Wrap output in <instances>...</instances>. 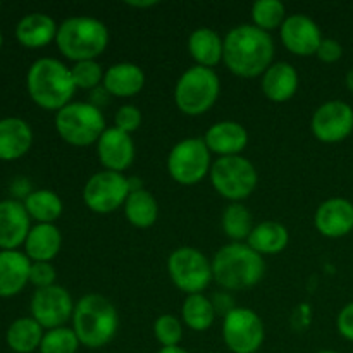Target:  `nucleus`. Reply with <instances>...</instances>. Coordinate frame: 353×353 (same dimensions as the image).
<instances>
[{"instance_id":"obj_20","label":"nucleus","mask_w":353,"mask_h":353,"mask_svg":"<svg viewBox=\"0 0 353 353\" xmlns=\"http://www.w3.org/2000/svg\"><path fill=\"white\" fill-rule=\"evenodd\" d=\"M299 71L288 62H274L262 74L261 90L268 100L274 103H285L299 92Z\"/></svg>"},{"instance_id":"obj_9","label":"nucleus","mask_w":353,"mask_h":353,"mask_svg":"<svg viewBox=\"0 0 353 353\" xmlns=\"http://www.w3.org/2000/svg\"><path fill=\"white\" fill-rule=\"evenodd\" d=\"M203 138H185L171 148L168 155L169 176L178 185L193 186L210 174L212 161Z\"/></svg>"},{"instance_id":"obj_34","label":"nucleus","mask_w":353,"mask_h":353,"mask_svg":"<svg viewBox=\"0 0 353 353\" xmlns=\"http://www.w3.org/2000/svg\"><path fill=\"white\" fill-rule=\"evenodd\" d=\"M79 345L81 343L72 327H55V330L45 331L40 353H76Z\"/></svg>"},{"instance_id":"obj_38","label":"nucleus","mask_w":353,"mask_h":353,"mask_svg":"<svg viewBox=\"0 0 353 353\" xmlns=\"http://www.w3.org/2000/svg\"><path fill=\"white\" fill-rule=\"evenodd\" d=\"M55 278H57V271L50 262H31L30 283L37 286V290L55 285Z\"/></svg>"},{"instance_id":"obj_27","label":"nucleus","mask_w":353,"mask_h":353,"mask_svg":"<svg viewBox=\"0 0 353 353\" xmlns=\"http://www.w3.org/2000/svg\"><path fill=\"white\" fill-rule=\"evenodd\" d=\"M288 241L290 233L285 224L278 221H262L261 224H255L247 245L264 257V255L281 254L288 247Z\"/></svg>"},{"instance_id":"obj_44","label":"nucleus","mask_w":353,"mask_h":353,"mask_svg":"<svg viewBox=\"0 0 353 353\" xmlns=\"http://www.w3.org/2000/svg\"><path fill=\"white\" fill-rule=\"evenodd\" d=\"M317 353H340V352H334V350H321V352H317Z\"/></svg>"},{"instance_id":"obj_5","label":"nucleus","mask_w":353,"mask_h":353,"mask_svg":"<svg viewBox=\"0 0 353 353\" xmlns=\"http://www.w3.org/2000/svg\"><path fill=\"white\" fill-rule=\"evenodd\" d=\"M109 28L100 19L88 16H74L62 21L55 43L68 61H97L109 47Z\"/></svg>"},{"instance_id":"obj_30","label":"nucleus","mask_w":353,"mask_h":353,"mask_svg":"<svg viewBox=\"0 0 353 353\" xmlns=\"http://www.w3.org/2000/svg\"><path fill=\"white\" fill-rule=\"evenodd\" d=\"M23 203L31 219L38 224H54L64 210L61 196L52 190H33Z\"/></svg>"},{"instance_id":"obj_40","label":"nucleus","mask_w":353,"mask_h":353,"mask_svg":"<svg viewBox=\"0 0 353 353\" xmlns=\"http://www.w3.org/2000/svg\"><path fill=\"white\" fill-rule=\"evenodd\" d=\"M336 327L338 333H340L345 340L353 341V302L347 303V305L341 309V312L338 314Z\"/></svg>"},{"instance_id":"obj_32","label":"nucleus","mask_w":353,"mask_h":353,"mask_svg":"<svg viewBox=\"0 0 353 353\" xmlns=\"http://www.w3.org/2000/svg\"><path fill=\"white\" fill-rule=\"evenodd\" d=\"M221 226H223L224 234L233 243H245L255 228L252 212L241 202L230 203L224 209L223 217H221Z\"/></svg>"},{"instance_id":"obj_36","label":"nucleus","mask_w":353,"mask_h":353,"mask_svg":"<svg viewBox=\"0 0 353 353\" xmlns=\"http://www.w3.org/2000/svg\"><path fill=\"white\" fill-rule=\"evenodd\" d=\"M154 334L162 347H179L183 340V324L172 314H162L154 323Z\"/></svg>"},{"instance_id":"obj_29","label":"nucleus","mask_w":353,"mask_h":353,"mask_svg":"<svg viewBox=\"0 0 353 353\" xmlns=\"http://www.w3.org/2000/svg\"><path fill=\"white\" fill-rule=\"evenodd\" d=\"M45 330L33 317H19L9 326L6 341L9 348L16 353H33L40 350Z\"/></svg>"},{"instance_id":"obj_8","label":"nucleus","mask_w":353,"mask_h":353,"mask_svg":"<svg viewBox=\"0 0 353 353\" xmlns=\"http://www.w3.org/2000/svg\"><path fill=\"white\" fill-rule=\"evenodd\" d=\"M210 183L223 199L231 203L241 202L255 192L259 172L255 165L243 155L217 157L210 168Z\"/></svg>"},{"instance_id":"obj_17","label":"nucleus","mask_w":353,"mask_h":353,"mask_svg":"<svg viewBox=\"0 0 353 353\" xmlns=\"http://www.w3.org/2000/svg\"><path fill=\"white\" fill-rule=\"evenodd\" d=\"M314 226L326 238H343L353 231V203L347 199L324 200L316 210Z\"/></svg>"},{"instance_id":"obj_45","label":"nucleus","mask_w":353,"mask_h":353,"mask_svg":"<svg viewBox=\"0 0 353 353\" xmlns=\"http://www.w3.org/2000/svg\"><path fill=\"white\" fill-rule=\"evenodd\" d=\"M2 43H3V37H2V31H0V48H2Z\"/></svg>"},{"instance_id":"obj_13","label":"nucleus","mask_w":353,"mask_h":353,"mask_svg":"<svg viewBox=\"0 0 353 353\" xmlns=\"http://www.w3.org/2000/svg\"><path fill=\"white\" fill-rule=\"evenodd\" d=\"M74 300L71 293L61 285H52L48 288H40L31 296V317L43 330L50 331L55 327L65 326L74 314Z\"/></svg>"},{"instance_id":"obj_7","label":"nucleus","mask_w":353,"mask_h":353,"mask_svg":"<svg viewBox=\"0 0 353 353\" xmlns=\"http://www.w3.org/2000/svg\"><path fill=\"white\" fill-rule=\"evenodd\" d=\"M55 130L72 147L97 145L107 130L100 107L92 102H71L55 112Z\"/></svg>"},{"instance_id":"obj_6","label":"nucleus","mask_w":353,"mask_h":353,"mask_svg":"<svg viewBox=\"0 0 353 353\" xmlns=\"http://www.w3.org/2000/svg\"><path fill=\"white\" fill-rule=\"evenodd\" d=\"M221 79L214 69L192 65L179 76L174 86V103L185 116L196 117L216 105Z\"/></svg>"},{"instance_id":"obj_23","label":"nucleus","mask_w":353,"mask_h":353,"mask_svg":"<svg viewBox=\"0 0 353 353\" xmlns=\"http://www.w3.org/2000/svg\"><path fill=\"white\" fill-rule=\"evenodd\" d=\"M33 130L21 117L0 119V161H17L30 152Z\"/></svg>"},{"instance_id":"obj_33","label":"nucleus","mask_w":353,"mask_h":353,"mask_svg":"<svg viewBox=\"0 0 353 353\" xmlns=\"http://www.w3.org/2000/svg\"><path fill=\"white\" fill-rule=\"evenodd\" d=\"M286 7L279 0H257L252 6V21L259 30L271 33L279 30L286 21Z\"/></svg>"},{"instance_id":"obj_31","label":"nucleus","mask_w":353,"mask_h":353,"mask_svg":"<svg viewBox=\"0 0 353 353\" xmlns=\"http://www.w3.org/2000/svg\"><path fill=\"white\" fill-rule=\"evenodd\" d=\"M217 309L210 299H207L203 293L196 295H186L185 302L181 307V317L186 326L192 331L202 333L212 327L216 321Z\"/></svg>"},{"instance_id":"obj_42","label":"nucleus","mask_w":353,"mask_h":353,"mask_svg":"<svg viewBox=\"0 0 353 353\" xmlns=\"http://www.w3.org/2000/svg\"><path fill=\"white\" fill-rule=\"evenodd\" d=\"M157 353H188L183 347H162Z\"/></svg>"},{"instance_id":"obj_22","label":"nucleus","mask_w":353,"mask_h":353,"mask_svg":"<svg viewBox=\"0 0 353 353\" xmlns=\"http://www.w3.org/2000/svg\"><path fill=\"white\" fill-rule=\"evenodd\" d=\"M102 86L110 97H117V99L134 97L143 90L145 72L140 65L133 62H117L105 69Z\"/></svg>"},{"instance_id":"obj_25","label":"nucleus","mask_w":353,"mask_h":353,"mask_svg":"<svg viewBox=\"0 0 353 353\" xmlns=\"http://www.w3.org/2000/svg\"><path fill=\"white\" fill-rule=\"evenodd\" d=\"M61 248L62 234L55 224H37L24 241V254L31 262L54 261Z\"/></svg>"},{"instance_id":"obj_3","label":"nucleus","mask_w":353,"mask_h":353,"mask_svg":"<svg viewBox=\"0 0 353 353\" xmlns=\"http://www.w3.org/2000/svg\"><path fill=\"white\" fill-rule=\"evenodd\" d=\"M214 281L224 290L243 292L254 288L265 274V262L261 254L247 243H228L212 259Z\"/></svg>"},{"instance_id":"obj_37","label":"nucleus","mask_w":353,"mask_h":353,"mask_svg":"<svg viewBox=\"0 0 353 353\" xmlns=\"http://www.w3.org/2000/svg\"><path fill=\"white\" fill-rule=\"evenodd\" d=\"M141 110L138 109L137 105H131V103H126V105H121L117 109L116 116H114V126L117 130L124 131V133L131 134L141 126Z\"/></svg>"},{"instance_id":"obj_11","label":"nucleus","mask_w":353,"mask_h":353,"mask_svg":"<svg viewBox=\"0 0 353 353\" xmlns=\"http://www.w3.org/2000/svg\"><path fill=\"white\" fill-rule=\"evenodd\" d=\"M265 338L261 316L247 307H231L223 321V340L233 353H257Z\"/></svg>"},{"instance_id":"obj_1","label":"nucleus","mask_w":353,"mask_h":353,"mask_svg":"<svg viewBox=\"0 0 353 353\" xmlns=\"http://www.w3.org/2000/svg\"><path fill=\"white\" fill-rule=\"evenodd\" d=\"M224 65L238 78H259L274 64V41L254 24H240L224 37Z\"/></svg>"},{"instance_id":"obj_19","label":"nucleus","mask_w":353,"mask_h":353,"mask_svg":"<svg viewBox=\"0 0 353 353\" xmlns=\"http://www.w3.org/2000/svg\"><path fill=\"white\" fill-rule=\"evenodd\" d=\"M210 154L217 157H233L241 155L248 145V131L236 121H219L207 130L203 137Z\"/></svg>"},{"instance_id":"obj_10","label":"nucleus","mask_w":353,"mask_h":353,"mask_svg":"<svg viewBox=\"0 0 353 353\" xmlns=\"http://www.w3.org/2000/svg\"><path fill=\"white\" fill-rule=\"evenodd\" d=\"M168 272L174 286L186 295L203 293L214 281L212 261L193 247H179L169 255Z\"/></svg>"},{"instance_id":"obj_28","label":"nucleus","mask_w":353,"mask_h":353,"mask_svg":"<svg viewBox=\"0 0 353 353\" xmlns=\"http://www.w3.org/2000/svg\"><path fill=\"white\" fill-rule=\"evenodd\" d=\"M123 209L128 223L138 230H148L157 223L159 203L148 190L141 188L131 192Z\"/></svg>"},{"instance_id":"obj_18","label":"nucleus","mask_w":353,"mask_h":353,"mask_svg":"<svg viewBox=\"0 0 353 353\" xmlns=\"http://www.w3.org/2000/svg\"><path fill=\"white\" fill-rule=\"evenodd\" d=\"M31 231V217L19 200L0 202V248L16 250L24 245Z\"/></svg>"},{"instance_id":"obj_14","label":"nucleus","mask_w":353,"mask_h":353,"mask_svg":"<svg viewBox=\"0 0 353 353\" xmlns=\"http://www.w3.org/2000/svg\"><path fill=\"white\" fill-rule=\"evenodd\" d=\"M310 130L323 143H340L353 131V109L347 102L330 100L312 114Z\"/></svg>"},{"instance_id":"obj_43","label":"nucleus","mask_w":353,"mask_h":353,"mask_svg":"<svg viewBox=\"0 0 353 353\" xmlns=\"http://www.w3.org/2000/svg\"><path fill=\"white\" fill-rule=\"evenodd\" d=\"M345 83H347V88L353 93V68L347 72V76H345Z\"/></svg>"},{"instance_id":"obj_21","label":"nucleus","mask_w":353,"mask_h":353,"mask_svg":"<svg viewBox=\"0 0 353 353\" xmlns=\"http://www.w3.org/2000/svg\"><path fill=\"white\" fill-rule=\"evenodd\" d=\"M31 261L19 250H0V296L17 295L30 283Z\"/></svg>"},{"instance_id":"obj_41","label":"nucleus","mask_w":353,"mask_h":353,"mask_svg":"<svg viewBox=\"0 0 353 353\" xmlns=\"http://www.w3.org/2000/svg\"><path fill=\"white\" fill-rule=\"evenodd\" d=\"M130 7H134V9H145V7H154L157 6V0H145V2H133V0H130V2H126Z\"/></svg>"},{"instance_id":"obj_26","label":"nucleus","mask_w":353,"mask_h":353,"mask_svg":"<svg viewBox=\"0 0 353 353\" xmlns=\"http://www.w3.org/2000/svg\"><path fill=\"white\" fill-rule=\"evenodd\" d=\"M188 52L195 65L214 69L224 57V38L212 28H196L188 38Z\"/></svg>"},{"instance_id":"obj_15","label":"nucleus","mask_w":353,"mask_h":353,"mask_svg":"<svg viewBox=\"0 0 353 353\" xmlns=\"http://www.w3.org/2000/svg\"><path fill=\"white\" fill-rule=\"evenodd\" d=\"M279 38L288 52L300 57H310L316 55L323 33L321 28L314 19L305 14H292L286 17L283 26L279 28Z\"/></svg>"},{"instance_id":"obj_2","label":"nucleus","mask_w":353,"mask_h":353,"mask_svg":"<svg viewBox=\"0 0 353 353\" xmlns=\"http://www.w3.org/2000/svg\"><path fill=\"white\" fill-rule=\"evenodd\" d=\"M31 100L45 110H61L71 103L76 93L71 68L52 57H41L31 64L26 74Z\"/></svg>"},{"instance_id":"obj_39","label":"nucleus","mask_w":353,"mask_h":353,"mask_svg":"<svg viewBox=\"0 0 353 353\" xmlns=\"http://www.w3.org/2000/svg\"><path fill=\"white\" fill-rule=\"evenodd\" d=\"M316 55L319 61L326 62V64H334V62L340 61L341 55H343V47H341L340 41L334 40V38H323Z\"/></svg>"},{"instance_id":"obj_16","label":"nucleus","mask_w":353,"mask_h":353,"mask_svg":"<svg viewBox=\"0 0 353 353\" xmlns=\"http://www.w3.org/2000/svg\"><path fill=\"white\" fill-rule=\"evenodd\" d=\"M95 147L100 164L105 171L124 174V171L133 165L134 157H137V147L131 134L117 130L116 126L107 128Z\"/></svg>"},{"instance_id":"obj_24","label":"nucleus","mask_w":353,"mask_h":353,"mask_svg":"<svg viewBox=\"0 0 353 353\" xmlns=\"http://www.w3.org/2000/svg\"><path fill=\"white\" fill-rule=\"evenodd\" d=\"M59 26L48 14H26L16 26V38L26 48H43L55 41Z\"/></svg>"},{"instance_id":"obj_35","label":"nucleus","mask_w":353,"mask_h":353,"mask_svg":"<svg viewBox=\"0 0 353 353\" xmlns=\"http://www.w3.org/2000/svg\"><path fill=\"white\" fill-rule=\"evenodd\" d=\"M72 79H74V85L78 90H97L102 86L103 83V71L102 65L97 61H83L76 62L71 68Z\"/></svg>"},{"instance_id":"obj_4","label":"nucleus","mask_w":353,"mask_h":353,"mask_svg":"<svg viewBox=\"0 0 353 353\" xmlns=\"http://www.w3.org/2000/svg\"><path fill=\"white\" fill-rule=\"evenodd\" d=\"M72 330L86 348H102L114 340L119 330V314L107 296L88 293L74 305Z\"/></svg>"},{"instance_id":"obj_12","label":"nucleus","mask_w":353,"mask_h":353,"mask_svg":"<svg viewBox=\"0 0 353 353\" xmlns=\"http://www.w3.org/2000/svg\"><path fill=\"white\" fill-rule=\"evenodd\" d=\"M130 178L123 172L100 171L90 176L83 188V202L95 214H112L124 207L130 196Z\"/></svg>"}]
</instances>
